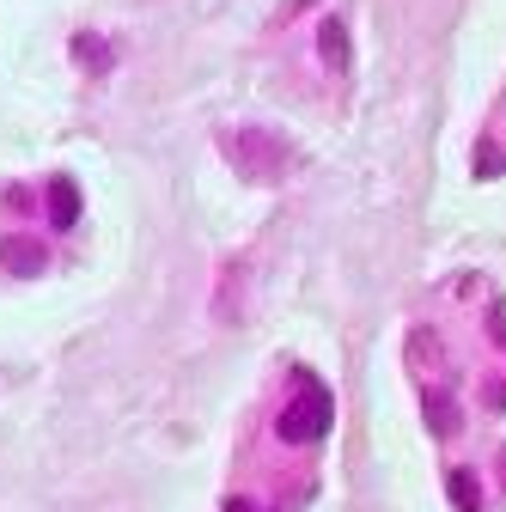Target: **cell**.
<instances>
[{"mask_svg": "<svg viewBox=\"0 0 506 512\" xmlns=\"http://www.w3.org/2000/svg\"><path fill=\"white\" fill-rule=\"evenodd\" d=\"M330 421H336L330 391H324V384H299V397L281 409V439L287 445H318L330 433Z\"/></svg>", "mask_w": 506, "mask_h": 512, "instance_id": "1", "label": "cell"}, {"mask_svg": "<svg viewBox=\"0 0 506 512\" xmlns=\"http://www.w3.org/2000/svg\"><path fill=\"white\" fill-rule=\"evenodd\" d=\"M74 55H80V68H92V74H104V68H110V49H104L98 37H80V43H74Z\"/></svg>", "mask_w": 506, "mask_h": 512, "instance_id": "7", "label": "cell"}, {"mask_svg": "<svg viewBox=\"0 0 506 512\" xmlns=\"http://www.w3.org/2000/svg\"><path fill=\"white\" fill-rule=\"evenodd\" d=\"M427 421H433L439 433H458V403H452V397H439V391H433V397H427Z\"/></svg>", "mask_w": 506, "mask_h": 512, "instance_id": "5", "label": "cell"}, {"mask_svg": "<svg viewBox=\"0 0 506 512\" xmlns=\"http://www.w3.org/2000/svg\"><path fill=\"white\" fill-rule=\"evenodd\" d=\"M74 220H80V189H74L68 177H55V183H49V226L68 232Z\"/></svg>", "mask_w": 506, "mask_h": 512, "instance_id": "3", "label": "cell"}, {"mask_svg": "<svg viewBox=\"0 0 506 512\" xmlns=\"http://www.w3.org/2000/svg\"><path fill=\"white\" fill-rule=\"evenodd\" d=\"M452 500H458V512H482V494H476L470 470H452Z\"/></svg>", "mask_w": 506, "mask_h": 512, "instance_id": "6", "label": "cell"}, {"mask_svg": "<svg viewBox=\"0 0 506 512\" xmlns=\"http://www.w3.org/2000/svg\"><path fill=\"white\" fill-rule=\"evenodd\" d=\"M43 263H49V250L37 238H25V232L0 238V269H7V275H43Z\"/></svg>", "mask_w": 506, "mask_h": 512, "instance_id": "2", "label": "cell"}, {"mask_svg": "<svg viewBox=\"0 0 506 512\" xmlns=\"http://www.w3.org/2000/svg\"><path fill=\"white\" fill-rule=\"evenodd\" d=\"M476 177H500V153H494V147L476 153Z\"/></svg>", "mask_w": 506, "mask_h": 512, "instance_id": "8", "label": "cell"}, {"mask_svg": "<svg viewBox=\"0 0 506 512\" xmlns=\"http://www.w3.org/2000/svg\"><path fill=\"white\" fill-rule=\"evenodd\" d=\"M318 49H324V61L336 74H348V31H342V19H324V31H318Z\"/></svg>", "mask_w": 506, "mask_h": 512, "instance_id": "4", "label": "cell"}, {"mask_svg": "<svg viewBox=\"0 0 506 512\" xmlns=\"http://www.w3.org/2000/svg\"><path fill=\"white\" fill-rule=\"evenodd\" d=\"M488 324H494V342L506 348V305H494V311H488Z\"/></svg>", "mask_w": 506, "mask_h": 512, "instance_id": "9", "label": "cell"}, {"mask_svg": "<svg viewBox=\"0 0 506 512\" xmlns=\"http://www.w3.org/2000/svg\"><path fill=\"white\" fill-rule=\"evenodd\" d=\"M226 512H250V500H232V506H226Z\"/></svg>", "mask_w": 506, "mask_h": 512, "instance_id": "10", "label": "cell"}]
</instances>
